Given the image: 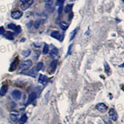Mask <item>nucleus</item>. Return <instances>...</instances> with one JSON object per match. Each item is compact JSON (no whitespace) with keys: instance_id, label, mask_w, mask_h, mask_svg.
I'll list each match as a JSON object with an SVG mask.
<instances>
[{"instance_id":"19","label":"nucleus","mask_w":124,"mask_h":124,"mask_svg":"<svg viewBox=\"0 0 124 124\" xmlns=\"http://www.w3.org/2000/svg\"><path fill=\"white\" fill-rule=\"evenodd\" d=\"M41 23H42V19H39L36 20V21H35V23H34V28H35V29H37L39 27Z\"/></svg>"},{"instance_id":"34","label":"nucleus","mask_w":124,"mask_h":124,"mask_svg":"<svg viewBox=\"0 0 124 124\" xmlns=\"http://www.w3.org/2000/svg\"><path fill=\"white\" fill-rule=\"evenodd\" d=\"M73 13H70V14H69V17H68V19H69L70 21V20L72 18H73Z\"/></svg>"},{"instance_id":"8","label":"nucleus","mask_w":124,"mask_h":124,"mask_svg":"<svg viewBox=\"0 0 124 124\" xmlns=\"http://www.w3.org/2000/svg\"><path fill=\"white\" fill-rule=\"evenodd\" d=\"M12 96L16 100H19L21 97V93L19 90H14L12 93Z\"/></svg>"},{"instance_id":"24","label":"nucleus","mask_w":124,"mask_h":124,"mask_svg":"<svg viewBox=\"0 0 124 124\" xmlns=\"http://www.w3.org/2000/svg\"><path fill=\"white\" fill-rule=\"evenodd\" d=\"M77 30H78V28H76V29H75L74 31H72V32L71 33V37H70V40H72L75 38V35H76V32H77Z\"/></svg>"},{"instance_id":"4","label":"nucleus","mask_w":124,"mask_h":124,"mask_svg":"<svg viewBox=\"0 0 124 124\" xmlns=\"http://www.w3.org/2000/svg\"><path fill=\"white\" fill-rule=\"evenodd\" d=\"M108 116L110 117L112 120L114 121H117L118 119V114H117V112L115 110L114 108H110L108 112Z\"/></svg>"},{"instance_id":"29","label":"nucleus","mask_w":124,"mask_h":124,"mask_svg":"<svg viewBox=\"0 0 124 124\" xmlns=\"http://www.w3.org/2000/svg\"><path fill=\"white\" fill-rule=\"evenodd\" d=\"M104 121L106 123V124H112V123L111 122L110 120H108V118H107L106 117H105L104 119Z\"/></svg>"},{"instance_id":"1","label":"nucleus","mask_w":124,"mask_h":124,"mask_svg":"<svg viewBox=\"0 0 124 124\" xmlns=\"http://www.w3.org/2000/svg\"><path fill=\"white\" fill-rule=\"evenodd\" d=\"M32 65V62L31 60H27L24 61L20 65V70L22 71H25L30 68L31 66Z\"/></svg>"},{"instance_id":"18","label":"nucleus","mask_w":124,"mask_h":124,"mask_svg":"<svg viewBox=\"0 0 124 124\" xmlns=\"http://www.w3.org/2000/svg\"><path fill=\"white\" fill-rule=\"evenodd\" d=\"M73 4H67L65 8V13H70L71 12L72 8H73Z\"/></svg>"},{"instance_id":"31","label":"nucleus","mask_w":124,"mask_h":124,"mask_svg":"<svg viewBox=\"0 0 124 124\" xmlns=\"http://www.w3.org/2000/svg\"><path fill=\"white\" fill-rule=\"evenodd\" d=\"M63 5H62V6H60L59 8H58V13L59 15H60V14L62 13V11H63Z\"/></svg>"},{"instance_id":"32","label":"nucleus","mask_w":124,"mask_h":124,"mask_svg":"<svg viewBox=\"0 0 124 124\" xmlns=\"http://www.w3.org/2000/svg\"><path fill=\"white\" fill-rule=\"evenodd\" d=\"M72 46H73V44H71V45L69 46V47H68V53H67V55H69V54H71V48Z\"/></svg>"},{"instance_id":"13","label":"nucleus","mask_w":124,"mask_h":124,"mask_svg":"<svg viewBox=\"0 0 124 124\" xmlns=\"http://www.w3.org/2000/svg\"><path fill=\"white\" fill-rule=\"evenodd\" d=\"M50 55L52 57H55V56L58 55V50L56 48H55V47H54L50 52Z\"/></svg>"},{"instance_id":"7","label":"nucleus","mask_w":124,"mask_h":124,"mask_svg":"<svg viewBox=\"0 0 124 124\" xmlns=\"http://www.w3.org/2000/svg\"><path fill=\"white\" fill-rule=\"evenodd\" d=\"M38 81L39 83L42 84V85H45L48 81V77L45 75H43L40 74L39 77Z\"/></svg>"},{"instance_id":"25","label":"nucleus","mask_w":124,"mask_h":124,"mask_svg":"<svg viewBox=\"0 0 124 124\" xmlns=\"http://www.w3.org/2000/svg\"><path fill=\"white\" fill-rule=\"evenodd\" d=\"M16 27H17V25H16L15 24H9L8 25V28L10 29L11 30H15Z\"/></svg>"},{"instance_id":"27","label":"nucleus","mask_w":124,"mask_h":124,"mask_svg":"<svg viewBox=\"0 0 124 124\" xmlns=\"http://www.w3.org/2000/svg\"><path fill=\"white\" fill-rule=\"evenodd\" d=\"M54 0H45V3L47 6H50L53 4Z\"/></svg>"},{"instance_id":"35","label":"nucleus","mask_w":124,"mask_h":124,"mask_svg":"<svg viewBox=\"0 0 124 124\" xmlns=\"http://www.w3.org/2000/svg\"><path fill=\"white\" fill-rule=\"evenodd\" d=\"M124 63H123V64H122V65H121V66H121V67H123V66H124Z\"/></svg>"},{"instance_id":"28","label":"nucleus","mask_w":124,"mask_h":124,"mask_svg":"<svg viewBox=\"0 0 124 124\" xmlns=\"http://www.w3.org/2000/svg\"><path fill=\"white\" fill-rule=\"evenodd\" d=\"M14 31H15L16 34H19V33H20L21 32V27L20 25H17V27H16V29L14 30Z\"/></svg>"},{"instance_id":"26","label":"nucleus","mask_w":124,"mask_h":124,"mask_svg":"<svg viewBox=\"0 0 124 124\" xmlns=\"http://www.w3.org/2000/svg\"><path fill=\"white\" fill-rule=\"evenodd\" d=\"M65 1V0H56V5L57 6H62L64 2Z\"/></svg>"},{"instance_id":"17","label":"nucleus","mask_w":124,"mask_h":124,"mask_svg":"<svg viewBox=\"0 0 124 124\" xmlns=\"http://www.w3.org/2000/svg\"><path fill=\"white\" fill-rule=\"evenodd\" d=\"M27 116H26V114H23V116L21 117V118H20L19 123V124H24V123H25L26 122H27Z\"/></svg>"},{"instance_id":"11","label":"nucleus","mask_w":124,"mask_h":124,"mask_svg":"<svg viewBox=\"0 0 124 124\" xmlns=\"http://www.w3.org/2000/svg\"><path fill=\"white\" fill-rule=\"evenodd\" d=\"M8 91V86L7 85H3L0 89V96H5Z\"/></svg>"},{"instance_id":"30","label":"nucleus","mask_w":124,"mask_h":124,"mask_svg":"<svg viewBox=\"0 0 124 124\" xmlns=\"http://www.w3.org/2000/svg\"><path fill=\"white\" fill-rule=\"evenodd\" d=\"M4 33H5V30H4V27L3 26L0 27V35H3L4 34Z\"/></svg>"},{"instance_id":"6","label":"nucleus","mask_w":124,"mask_h":124,"mask_svg":"<svg viewBox=\"0 0 124 124\" xmlns=\"http://www.w3.org/2000/svg\"><path fill=\"white\" fill-rule=\"evenodd\" d=\"M23 13L20 11H13L11 13V17L14 19H19L23 16Z\"/></svg>"},{"instance_id":"16","label":"nucleus","mask_w":124,"mask_h":124,"mask_svg":"<svg viewBox=\"0 0 124 124\" xmlns=\"http://www.w3.org/2000/svg\"><path fill=\"white\" fill-rule=\"evenodd\" d=\"M5 36H6V39H8V40H14V34L12 32H10V31L6 32Z\"/></svg>"},{"instance_id":"9","label":"nucleus","mask_w":124,"mask_h":124,"mask_svg":"<svg viewBox=\"0 0 124 124\" xmlns=\"http://www.w3.org/2000/svg\"><path fill=\"white\" fill-rule=\"evenodd\" d=\"M19 113L17 111H13L10 114V118L13 122H16L18 120Z\"/></svg>"},{"instance_id":"21","label":"nucleus","mask_w":124,"mask_h":124,"mask_svg":"<svg viewBox=\"0 0 124 124\" xmlns=\"http://www.w3.org/2000/svg\"><path fill=\"white\" fill-rule=\"evenodd\" d=\"M49 52V46L47 44H45L44 46V49H43V54L44 55H46Z\"/></svg>"},{"instance_id":"33","label":"nucleus","mask_w":124,"mask_h":124,"mask_svg":"<svg viewBox=\"0 0 124 124\" xmlns=\"http://www.w3.org/2000/svg\"><path fill=\"white\" fill-rule=\"evenodd\" d=\"M31 0H20V1H21L23 3H27L29 1H30Z\"/></svg>"},{"instance_id":"23","label":"nucleus","mask_w":124,"mask_h":124,"mask_svg":"<svg viewBox=\"0 0 124 124\" xmlns=\"http://www.w3.org/2000/svg\"><path fill=\"white\" fill-rule=\"evenodd\" d=\"M104 68L106 73L108 75V74H109V72L110 71V66H108V65L106 63V62H105L104 63Z\"/></svg>"},{"instance_id":"2","label":"nucleus","mask_w":124,"mask_h":124,"mask_svg":"<svg viewBox=\"0 0 124 124\" xmlns=\"http://www.w3.org/2000/svg\"><path fill=\"white\" fill-rule=\"evenodd\" d=\"M19 63V60L18 57H16V58L13 60V62H12L11 65H10V67L9 68V71L13 72L14 71V70H16V68H17V66H18Z\"/></svg>"},{"instance_id":"10","label":"nucleus","mask_w":124,"mask_h":124,"mask_svg":"<svg viewBox=\"0 0 124 124\" xmlns=\"http://www.w3.org/2000/svg\"><path fill=\"white\" fill-rule=\"evenodd\" d=\"M36 98H37V94H36V93H34V92L31 93V94H29V96L27 104H29L32 103L35 99H36Z\"/></svg>"},{"instance_id":"14","label":"nucleus","mask_w":124,"mask_h":124,"mask_svg":"<svg viewBox=\"0 0 124 124\" xmlns=\"http://www.w3.org/2000/svg\"><path fill=\"white\" fill-rule=\"evenodd\" d=\"M59 24L60 27H61V29H62V30H63V31H66V30L68 28V27H69V24L63 21H61Z\"/></svg>"},{"instance_id":"22","label":"nucleus","mask_w":124,"mask_h":124,"mask_svg":"<svg viewBox=\"0 0 124 124\" xmlns=\"http://www.w3.org/2000/svg\"><path fill=\"white\" fill-rule=\"evenodd\" d=\"M31 53V50H25V51H23V52H22V55H23L24 57H27L30 55Z\"/></svg>"},{"instance_id":"3","label":"nucleus","mask_w":124,"mask_h":124,"mask_svg":"<svg viewBox=\"0 0 124 124\" xmlns=\"http://www.w3.org/2000/svg\"><path fill=\"white\" fill-rule=\"evenodd\" d=\"M50 36L52 37H53V38L56 39L61 41V42L63 40V37H64L63 35V34H61L60 33L57 31H54L53 32L51 33Z\"/></svg>"},{"instance_id":"12","label":"nucleus","mask_w":124,"mask_h":124,"mask_svg":"<svg viewBox=\"0 0 124 124\" xmlns=\"http://www.w3.org/2000/svg\"><path fill=\"white\" fill-rule=\"evenodd\" d=\"M57 65H58V60H54L52 62H51L50 68L53 72H54L55 71V70L56 68V66H57Z\"/></svg>"},{"instance_id":"5","label":"nucleus","mask_w":124,"mask_h":124,"mask_svg":"<svg viewBox=\"0 0 124 124\" xmlns=\"http://www.w3.org/2000/svg\"><path fill=\"white\" fill-rule=\"evenodd\" d=\"M96 108L99 112L102 113H104L108 109V107L104 103H99V104H97V106H96Z\"/></svg>"},{"instance_id":"20","label":"nucleus","mask_w":124,"mask_h":124,"mask_svg":"<svg viewBox=\"0 0 124 124\" xmlns=\"http://www.w3.org/2000/svg\"><path fill=\"white\" fill-rule=\"evenodd\" d=\"M30 6H31V4H29V3H23L21 6V8L23 11H25L30 7Z\"/></svg>"},{"instance_id":"15","label":"nucleus","mask_w":124,"mask_h":124,"mask_svg":"<svg viewBox=\"0 0 124 124\" xmlns=\"http://www.w3.org/2000/svg\"><path fill=\"white\" fill-rule=\"evenodd\" d=\"M43 66H44V63H43L42 62H39L37 64V65H36V66H35V68H34V70L37 73V72H39L42 69Z\"/></svg>"}]
</instances>
